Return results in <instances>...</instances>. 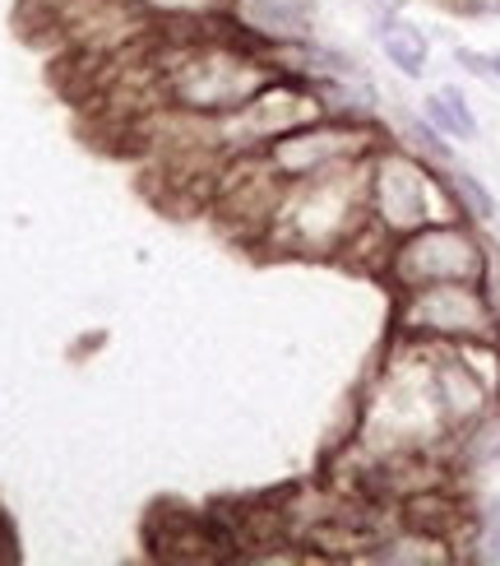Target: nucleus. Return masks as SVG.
<instances>
[{"instance_id": "nucleus-1", "label": "nucleus", "mask_w": 500, "mask_h": 566, "mask_svg": "<svg viewBox=\"0 0 500 566\" xmlns=\"http://www.w3.org/2000/svg\"><path fill=\"white\" fill-rule=\"evenodd\" d=\"M398 335L432 344H500V316L487 297V283H426L403 289L394 312Z\"/></svg>"}, {"instance_id": "nucleus-2", "label": "nucleus", "mask_w": 500, "mask_h": 566, "mask_svg": "<svg viewBox=\"0 0 500 566\" xmlns=\"http://www.w3.org/2000/svg\"><path fill=\"white\" fill-rule=\"evenodd\" d=\"M269 80L274 75L251 52H236V46H195V52H185L172 65L167 88H172L177 107L185 112L227 116L236 107H246Z\"/></svg>"}, {"instance_id": "nucleus-3", "label": "nucleus", "mask_w": 500, "mask_h": 566, "mask_svg": "<svg viewBox=\"0 0 500 566\" xmlns=\"http://www.w3.org/2000/svg\"><path fill=\"white\" fill-rule=\"evenodd\" d=\"M385 270L403 293L426 289V283H482L491 261L464 223H422L417 232L394 238Z\"/></svg>"}, {"instance_id": "nucleus-4", "label": "nucleus", "mask_w": 500, "mask_h": 566, "mask_svg": "<svg viewBox=\"0 0 500 566\" xmlns=\"http://www.w3.org/2000/svg\"><path fill=\"white\" fill-rule=\"evenodd\" d=\"M371 158V130L343 122V116H316L288 135H278L274 145H265V163L278 181H306V177H320L333 172L343 163H362Z\"/></svg>"}, {"instance_id": "nucleus-5", "label": "nucleus", "mask_w": 500, "mask_h": 566, "mask_svg": "<svg viewBox=\"0 0 500 566\" xmlns=\"http://www.w3.org/2000/svg\"><path fill=\"white\" fill-rule=\"evenodd\" d=\"M366 209L371 223L390 238L417 232L422 223H432V172L417 158L385 149L366 163Z\"/></svg>"}, {"instance_id": "nucleus-6", "label": "nucleus", "mask_w": 500, "mask_h": 566, "mask_svg": "<svg viewBox=\"0 0 500 566\" xmlns=\"http://www.w3.org/2000/svg\"><path fill=\"white\" fill-rule=\"evenodd\" d=\"M246 14L259 33L301 38L311 29V0H246Z\"/></svg>"}, {"instance_id": "nucleus-7", "label": "nucleus", "mask_w": 500, "mask_h": 566, "mask_svg": "<svg viewBox=\"0 0 500 566\" xmlns=\"http://www.w3.org/2000/svg\"><path fill=\"white\" fill-rule=\"evenodd\" d=\"M426 122H432L440 135H455V139H472L478 135V116H472L468 98L459 88H440L432 103H426Z\"/></svg>"}, {"instance_id": "nucleus-8", "label": "nucleus", "mask_w": 500, "mask_h": 566, "mask_svg": "<svg viewBox=\"0 0 500 566\" xmlns=\"http://www.w3.org/2000/svg\"><path fill=\"white\" fill-rule=\"evenodd\" d=\"M380 46H385V56L403 70V75H422L426 70V38L417 29H408V23H385L380 29Z\"/></svg>"}, {"instance_id": "nucleus-9", "label": "nucleus", "mask_w": 500, "mask_h": 566, "mask_svg": "<svg viewBox=\"0 0 500 566\" xmlns=\"http://www.w3.org/2000/svg\"><path fill=\"white\" fill-rule=\"evenodd\" d=\"M449 191H455V200H459L464 214H472V219H496V200H491V191H487L478 177L455 172V177H449Z\"/></svg>"}, {"instance_id": "nucleus-10", "label": "nucleus", "mask_w": 500, "mask_h": 566, "mask_svg": "<svg viewBox=\"0 0 500 566\" xmlns=\"http://www.w3.org/2000/svg\"><path fill=\"white\" fill-rule=\"evenodd\" d=\"M145 6L167 14V19H204V14L219 10V0H145Z\"/></svg>"}, {"instance_id": "nucleus-11", "label": "nucleus", "mask_w": 500, "mask_h": 566, "mask_svg": "<svg viewBox=\"0 0 500 566\" xmlns=\"http://www.w3.org/2000/svg\"><path fill=\"white\" fill-rule=\"evenodd\" d=\"M459 65L472 70V75H482V80H500V52H468V46H459Z\"/></svg>"}]
</instances>
